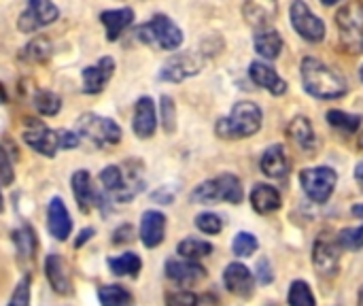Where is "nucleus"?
Wrapping results in <instances>:
<instances>
[{
    "label": "nucleus",
    "instance_id": "nucleus-15",
    "mask_svg": "<svg viewBox=\"0 0 363 306\" xmlns=\"http://www.w3.org/2000/svg\"><path fill=\"white\" fill-rule=\"evenodd\" d=\"M70 187H72V196L79 204V209L83 213H89L94 207H100L102 202V196L100 192L94 187V181H91V175L89 170H77L70 179Z\"/></svg>",
    "mask_w": 363,
    "mask_h": 306
},
{
    "label": "nucleus",
    "instance_id": "nucleus-26",
    "mask_svg": "<svg viewBox=\"0 0 363 306\" xmlns=\"http://www.w3.org/2000/svg\"><path fill=\"white\" fill-rule=\"evenodd\" d=\"M251 204L262 215L274 213L281 209V194L272 185H255L251 192Z\"/></svg>",
    "mask_w": 363,
    "mask_h": 306
},
{
    "label": "nucleus",
    "instance_id": "nucleus-33",
    "mask_svg": "<svg viewBox=\"0 0 363 306\" xmlns=\"http://www.w3.org/2000/svg\"><path fill=\"white\" fill-rule=\"evenodd\" d=\"M177 251L185 260H202V258L213 253V245L206 243V241H200V239H185V241L179 243Z\"/></svg>",
    "mask_w": 363,
    "mask_h": 306
},
{
    "label": "nucleus",
    "instance_id": "nucleus-41",
    "mask_svg": "<svg viewBox=\"0 0 363 306\" xmlns=\"http://www.w3.org/2000/svg\"><path fill=\"white\" fill-rule=\"evenodd\" d=\"M9 306H30V279L28 277H23L15 285V292L9 300Z\"/></svg>",
    "mask_w": 363,
    "mask_h": 306
},
{
    "label": "nucleus",
    "instance_id": "nucleus-37",
    "mask_svg": "<svg viewBox=\"0 0 363 306\" xmlns=\"http://www.w3.org/2000/svg\"><path fill=\"white\" fill-rule=\"evenodd\" d=\"M13 239H15V245H17L21 258H32V256H34V245H36V243H34V232H32L30 228L17 230V232L13 234Z\"/></svg>",
    "mask_w": 363,
    "mask_h": 306
},
{
    "label": "nucleus",
    "instance_id": "nucleus-45",
    "mask_svg": "<svg viewBox=\"0 0 363 306\" xmlns=\"http://www.w3.org/2000/svg\"><path fill=\"white\" fill-rule=\"evenodd\" d=\"M132 239H134V230H132L130 224H123V226H119V228L113 232V245H125V243H130Z\"/></svg>",
    "mask_w": 363,
    "mask_h": 306
},
{
    "label": "nucleus",
    "instance_id": "nucleus-18",
    "mask_svg": "<svg viewBox=\"0 0 363 306\" xmlns=\"http://www.w3.org/2000/svg\"><path fill=\"white\" fill-rule=\"evenodd\" d=\"M223 283H225L228 292L238 296V298H251L253 296L255 279L245 264H238V262L230 264L223 273Z\"/></svg>",
    "mask_w": 363,
    "mask_h": 306
},
{
    "label": "nucleus",
    "instance_id": "nucleus-53",
    "mask_svg": "<svg viewBox=\"0 0 363 306\" xmlns=\"http://www.w3.org/2000/svg\"><path fill=\"white\" fill-rule=\"evenodd\" d=\"M359 147L363 149V132H362V136H359Z\"/></svg>",
    "mask_w": 363,
    "mask_h": 306
},
{
    "label": "nucleus",
    "instance_id": "nucleus-27",
    "mask_svg": "<svg viewBox=\"0 0 363 306\" xmlns=\"http://www.w3.org/2000/svg\"><path fill=\"white\" fill-rule=\"evenodd\" d=\"M287 136L300 145L304 151H315L317 147V136H315V130H313V124L306 119V117H296L291 119V124L287 126Z\"/></svg>",
    "mask_w": 363,
    "mask_h": 306
},
{
    "label": "nucleus",
    "instance_id": "nucleus-44",
    "mask_svg": "<svg viewBox=\"0 0 363 306\" xmlns=\"http://www.w3.org/2000/svg\"><path fill=\"white\" fill-rule=\"evenodd\" d=\"M57 143H60V149H74L79 147L81 136L79 132H72V130H57Z\"/></svg>",
    "mask_w": 363,
    "mask_h": 306
},
{
    "label": "nucleus",
    "instance_id": "nucleus-21",
    "mask_svg": "<svg viewBox=\"0 0 363 306\" xmlns=\"http://www.w3.org/2000/svg\"><path fill=\"white\" fill-rule=\"evenodd\" d=\"M45 275H47V281H49L51 290L57 296H70L72 294V281H70V275H68V268H66L62 256H57V253L47 256Z\"/></svg>",
    "mask_w": 363,
    "mask_h": 306
},
{
    "label": "nucleus",
    "instance_id": "nucleus-23",
    "mask_svg": "<svg viewBox=\"0 0 363 306\" xmlns=\"http://www.w3.org/2000/svg\"><path fill=\"white\" fill-rule=\"evenodd\" d=\"M100 21L106 30V40L115 43L134 21V11L130 6L123 9H111V11H102L100 13Z\"/></svg>",
    "mask_w": 363,
    "mask_h": 306
},
{
    "label": "nucleus",
    "instance_id": "nucleus-42",
    "mask_svg": "<svg viewBox=\"0 0 363 306\" xmlns=\"http://www.w3.org/2000/svg\"><path fill=\"white\" fill-rule=\"evenodd\" d=\"M166 306H198V298L194 292L179 290V292H170L166 296Z\"/></svg>",
    "mask_w": 363,
    "mask_h": 306
},
{
    "label": "nucleus",
    "instance_id": "nucleus-13",
    "mask_svg": "<svg viewBox=\"0 0 363 306\" xmlns=\"http://www.w3.org/2000/svg\"><path fill=\"white\" fill-rule=\"evenodd\" d=\"M23 143L45 158H53L60 149L57 130H49L45 124H38V121L28 124V128L23 130Z\"/></svg>",
    "mask_w": 363,
    "mask_h": 306
},
{
    "label": "nucleus",
    "instance_id": "nucleus-43",
    "mask_svg": "<svg viewBox=\"0 0 363 306\" xmlns=\"http://www.w3.org/2000/svg\"><path fill=\"white\" fill-rule=\"evenodd\" d=\"M13 179H15V170H13L11 158L4 151V147H0V187H9Z\"/></svg>",
    "mask_w": 363,
    "mask_h": 306
},
{
    "label": "nucleus",
    "instance_id": "nucleus-28",
    "mask_svg": "<svg viewBox=\"0 0 363 306\" xmlns=\"http://www.w3.org/2000/svg\"><path fill=\"white\" fill-rule=\"evenodd\" d=\"M53 53V45L47 36L36 34L32 36V40L21 49V60L28 64H45Z\"/></svg>",
    "mask_w": 363,
    "mask_h": 306
},
{
    "label": "nucleus",
    "instance_id": "nucleus-34",
    "mask_svg": "<svg viewBox=\"0 0 363 306\" xmlns=\"http://www.w3.org/2000/svg\"><path fill=\"white\" fill-rule=\"evenodd\" d=\"M328 121L334 128H338V130H342L347 134L357 132V128L362 126V117L359 115H351V113H345V111H330L328 113Z\"/></svg>",
    "mask_w": 363,
    "mask_h": 306
},
{
    "label": "nucleus",
    "instance_id": "nucleus-10",
    "mask_svg": "<svg viewBox=\"0 0 363 306\" xmlns=\"http://www.w3.org/2000/svg\"><path fill=\"white\" fill-rule=\"evenodd\" d=\"M340 253H342V245L338 243V239H332L330 234H321L315 241V249H313V262L319 275L323 277L336 275L340 268Z\"/></svg>",
    "mask_w": 363,
    "mask_h": 306
},
{
    "label": "nucleus",
    "instance_id": "nucleus-38",
    "mask_svg": "<svg viewBox=\"0 0 363 306\" xmlns=\"http://www.w3.org/2000/svg\"><path fill=\"white\" fill-rule=\"evenodd\" d=\"M338 243L342 245V249H351V251L363 249V226L362 228L342 230V232L338 234Z\"/></svg>",
    "mask_w": 363,
    "mask_h": 306
},
{
    "label": "nucleus",
    "instance_id": "nucleus-22",
    "mask_svg": "<svg viewBox=\"0 0 363 306\" xmlns=\"http://www.w3.org/2000/svg\"><path fill=\"white\" fill-rule=\"evenodd\" d=\"M242 15L253 28H266L277 19L279 2L277 0H247L242 6Z\"/></svg>",
    "mask_w": 363,
    "mask_h": 306
},
{
    "label": "nucleus",
    "instance_id": "nucleus-46",
    "mask_svg": "<svg viewBox=\"0 0 363 306\" xmlns=\"http://www.w3.org/2000/svg\"><path fill=\"white\" fill-rule=\"evenodd\" d=\"M257 271H259V281L262 283H270L272 281V273H270V264H268V260H262L259 264H257Z\"/></svg>",
    "mask_w": 363,
    "mask_h": 306
},
{
    "label": "nucleus",
    "instance_id": "nucleus-3",
    "mask_svg": "<svg viewBox=\"0 0 363 306\" xmlns=\"http://www.w3.org/2000/svg\"><path fill=\"white\" fill-rule=\"evenodd\" d=\"M136 38L145 45H151L164 51H174L183 43V32L168 15L160 13V15H153L151 21L138 26Z\"/></svg>",
    "mask_w": 363,
    "mask_h": 306
},
{
    "label": "nucleus",
    "instance_id": "nucleus-5",
    "mask_svg": "<svg viewBox=\"0 0 363 306\" xmlns=\"http://www.w3.org/2000/svg\"><path fill=\"white\" fill-rule=\"evenodd\" d=\"M338 32H340V43L342 47L357 55L363 51V2L362 0H351L347 2L338 15H336Z\"/></svg>",
    "mask_w": 363,
    "mask_h": 306
},
{
    "label": "nucleus",
    "instance_id": "nucleus-50",
    "mask_svg": "<svg viewBox=\"0 0 363 306\" xmlns=\"http://www.w3.org/2000/svg\"><path fill=\"white\" fill-rule=\"evenodd\" d=\"M4 211V198H2V192H0V213Z\"/></svg>",
    "mask_w": 363,
    "mask_h": 306
},
{
    "label": "nucleus",
    "instance_id": "nucleus-35",
    "mask_svg": "<svg viewBox=\"0 0 363 306\" xmlns=\"http://www.w3.org/2000/svg\"><path fill=\"white\" fill-rule=\"evenodd\" d=\"M289 306H317V300L304 281H294L289 288Z\"/></svg>",
    "mask_w": 363,
    "mask_h": 306
},
{
    "label": "nucleus",
    "instance_id": "nucleus-36",
    "mask_svg": "<svg viewBox=\"0 0 363 306\" xmlns=\"http://www.w3.org/2000/svg\"><path fill=\"white\" fill-rule=\"evenodd\" d=\"M257 247H259V243H257V239H255L251 232H240V234L234 239V245H232L234 256H238V258H249V256H253V253L257 251Z\"/></svg>",
    "mask_w": 363,
    "mask_h": 306
},
{
    "label": "nucleus",
    "instance_id": "nucleus-32",
    "mask_svg": "<svg viewBox=\"0 0 363 306\" xmlns=\"http://www.w3.org/2000/svg\"><path fill=\"white\" fill-rule=\"evenodd\" d=\"M32 104L34 109L43 115V117H53L60 113L62 109V100L55 92L51 89H38L34 96H32Z\"/></svg>",
    "mask_w": 363,
    "mask_h": 306
},
{
    "label": "nucleus",
    "instance_id": "nucleus-9",
    "mask_svg": "<svg viewBox=\"0 0 363 306\" xmlns=\"http://www.w3.org/2000/svg\"><path fill=\"white\" fill-rule=\"evenodd\" d=\"M57 17L60 9L53 4V0H28L26 9L17 19V28L23 34H36L40 28L57 21Z\"/></svg>",
    "mask_w": 363,
    "mask_h": 306
},
{
    "label": "nucleus",
    "instance_id": "nucleus-20",
    "mask_svg": "<svg viewBox=\"0 0 363 306\" xmlns=\"http://www.w3.org/2000/svg\"><path fill=\"white\" fill-rule=\"evenodd\" d=\"M166 236V215L160 211H145L140 217V241L147 249H155Z\"/></svg>",
    "mask_w": 363,
    "mask_h": 306
},
{
    "label": "nucleus",
    "instance_id": "nucleus-12",
    "mask_svg": "<svg viewBox=\"0 0 363 306\" xmlns=\"http://www.w3.org/2000/svg\"><path fill=\"white\" fill-rule=\"evenodd\" d=\"M202 68V60L194 53H177L172 55L160 70V79L162 81H170V83H181L194 75H198Z\"/></svg>",
    "mask_w": 363,
    "mask_h": 306
},
{
    "label": "nucleus",
    "instance_id": "nucleus-24",
    "mask_svg": "<svg viewBox=\"0 0 363 306\" xmlns=\"http://www.w3.org/2000/svg\"><path fill=\"white\" fill-rule=\"evenodd\" d=\"M249 75H251V79L257 83V85H262V87H266L270 94H274V96H283L285 92H287V83L279 77V72L272 68V66H268V64H262V62H253L251 64V68H249Z\"/></svg>",
    "mask_w": 363,
    "mask_h": 306
},
{
    "label": "nucleus",
    "instance_id": "nucleus-16",
    "mask_svg": "<svg viewBox=\"0 0 363 306\" xmlns=\"http://www.w3.org/2000/svg\"><path fill=\"white\" fill-rule=\"evenodd\" d=\"M166 277L183 288H191L206 277V268L196 260H170L166 262Z\"/></svg>",
    "mask_w": 363,
    "mask_h": 306
},
{
    "label": "nucleus",
    "instance_id": "nucleus-17",
    "mask_svg": "<svg viewBox=\"0 0 363 306\" xmlns=\"http://www.w3.org/2000/svg\"><path fill=\"white\" fill-rule=\"evenodd\" d=\"M47 228H49V234H51L55 241H66V239H70L72 219H70V213H68L64 200L57 198V196L49 200V207H47Z\"/></svg>",
    "mask_w": 363,
    "mask_h": 306
},
{
    "label": "nucleus",
    "instance_id": "nucleus-11",
    "mask_svg": "<svg viewBox=\"0 0 363 306\" xmlns=\"http://www.w3.org/2000/svg\"><path fill=\"white\" fill-rule=\"evenodd\" d=\"M291 23H294L296 32H298L302 38L311 40V43H319V40H323V36H325V26H323V21L306 6L304 0H296V2L291 4Z\"/></svg>",
    "mask_w": 363,
    "mask_h": 306
},
{
    "label": "nucleus",
    "instance_id": "nucleus-8",
    "mask_svg": "<svg viewBox=\"0 0 363 306\" xmlns=\"http://www.w3.org/2000/svg\"><path fill=\"white\" fill-rule=\"evenodd\" d=\"M300 183L306 192V196L317 202L323 204L332 198L334 187L338 183V175L334 168L328 166H317V168H304L300 175Z\"/></svg>",
    "mask_w": 363,
    "mask_h": 306
},
{
    "label": "nucleus",
    "instance_id": "nucleus-4",
    "mask_svg": "<svg viewBox=\"0 0 363 306\" xmlns=\"http://www.w3.org/2000/svg\"><path fill=\"white\" fill-rule=\"evenodd\" d=\"M191 200L198 204H213V202H230V204H240L242 202V185L238 177L234 175H221L217 179L200 183Z\"/></svg>",
    "mask_w": 363,
    "mask_h": 306
},
{
    "label": "nucleus",
    "instance_id": "nucleus-1",
    "mask_svg": "<svg viewBox=\"0 0 363 306\" xmlns=\"http://www.w3.org/2000/svg\"><path fill=\"white\" fill-rule=\"evenodd\" d=\"M302 81L304 89L315 98L332 100L347 94V81L334 68L325 66L315 58H306L302 62Z\"/></svg>",
    "mask_w": 363,
    "mask_h": 306
},
{
    "label": "nucleus",
    "instance_id": "nucleus-25",
    "mask_svg": "<svg viewBox=\"0 0 363 306\" xmlns=\"http://www.w3.org/2000/svg\"><path fill=\"white\" fill-rule=\"evenodd\" d=\"M262 170L264 175H268L270 179H283L289 173V158L285 153V147L281 145H272L266 149V153L262 155Z\"/></svg>",
    "mask_w": 363,
    "mask_h": 306
},
{
    "label": "nucleus",
    "instance_id": "nucleus-31",
    "mask_svg": "<svg viewBox=\"0 0 363 306\" xmlns=\"http://www.w3.org/2000/svg\"><path fill=\"white\" fill-rule=\"evenodd\" d=\"M108 268L117 277H136L143 268V260L136 253H121L117 258L108 260Z\"/></svg>",
    "mask_w": 363,
    "mask_h": 306
},
{
    "label": "nucleus",
    "instance_id": "nucleus-48",
    "mask_svg": "<svg viewBox=\"0 0 363 306\" xmlns=\"http://www.w3.org/2000/svg\"><path fill=\"white\" fill-rule=\"evenodd\" d=\"M355 179H357V183L362 185V190H363V162H359V164H357V168H355Z\"/></svg>",
    "mask_w": 363,
    "mask_h": 306
},
{
    "label": "nucleus",
    "instance_id": "nucleus-7",
    "mask_svg": "<svg viewBox=\"0 0 363 306\" xmlns=\"http://www.w3.org/2000/svg\"><path fill=\"white\" fill-rule=\"evenodd\" d=\"M77 132L96 147H113L121 141V128L111 117H102L96 113L81 115L77 119Z\"/></svg>",
    "mask_w": 363,
    "mask_h": 306
},
{
    "label": "nucleus",
    "instance_id": "nucleus-39",
    "mask_svg": "<svg viewBox=\"0 0 363 306\" xmlns=\"http://www.w3.org/2000/svg\"><path fill=\"white\" fill-rule=\"evenodd\" d=\"M196 226H198V230L204 232V234H219L221 228H223V222H221V217L215 215V213H202V215L196 217Z\"/></svg>",
    "mask_w": 363,
    "mask_h": 306
},
{
    "label": "nucleus",
    "instance_id": "nucleus-30",
    "mask_svg": "<svg viewBox=\"0 0 363 306\" xmlns=\"http://www.w3.org/2000/svg\"><path fill=\"white\" fill-rule=\"evenodd\" d=\"M98 300L102 306H136L134 296L123 285H102L98 290Z\"/></svg>",
    "mask_w": 363,
    "mask_h": 306
},
{
    "label": "nucleus",
    "instance_id": "nucleus-54",
    "mask_svg": "<svg viewBox=\"0 0 363 306\" xmlns=\"http://www.w3.org/2000/svg\"><path fill=\"white\" fill-rule=\"evenodd\" d=\"M362 81H363V66H362Z\"/></svg>",
    "mask_w": 363,
    "mask_h": 306
},
{
    "label": "nucleus",
    "instance_id": "nucleus-29",
    "mask_svg": "<svg viewBox=\"0 0 363 306\" xmlns=\"http://www.w3.org/2000/svg\"><path fill=\"white\" fill-rule=\"evenodd\" d=\"M255 49L266 60H274V58L281 55L283 38H281V34L277 30H259L255 34Z\"/></svg>",
    "mask_w": 363,
    "mask_h": 306
},
{
    "label": "nucleus",
    "instance_id": "nucleus-2",
    "mask_svg": "<svg viewBox=\"0 0 363 306\" xmlns=\"http://www.w3.org/2000/svg\"><path fill=\"white\" fill-rule=\"evenodd\" d=\"M262 128V109L253 102H236L230 117L217 121L215 132L221 138H247Z\"/></svg>",
    "mask_w": 363,
    "mask_h": 306
},
{
    "label": "nucleus",
    "instance_id": "nucleus-52",
    "mask_svg": "<svg viewBox=\"0 0 363 306\" xmlns=\"http://www.w3.org/2000/svg\"><path fill=\"white\" fill-rule=\"evenodd\" d=\"M359 306H363V290H362V294H359Z\"/></svg>",
    "mask_w": 363,
    "mask_h": 306
},
{
    "label": "nucleus",
    "instance_id": "nucleus-6",
    "mask_svg": "<svg viewBox=\"0 0 363 306\" xmlns=\"http://www.w3.org/2000/svg\"><path fill=\"white\" fill-rule=\"evenodd\" d=\"M100 183L104 187V194L117 202H128L143 190V179L138 177L136 170L125 173L121 166L115 164L106 166L100 173Z\"/></svg>",
    "mask_w": 363,
    "mask_h": 306
},
{
    "label": "nucleus",
    "instance_id": "nucleus-49",
    "mask_svg": "<svg viewBox=\"0 0 363 306\" xmlns=\"http://www.w3.org/2000/svg\"><path fill=\"white\" fill-rule=\"evenodd\" d=\"M353 215L363 219V204H355V207H353Z\"/></svg>",
    "mask_w": 363,
    "mask_h": 306
},
{
    "label": "nucleus",
    "instance_id": "nucleus-47",
    "mask_svg": "<svg viewBox=\"0 0 363 306\" xmlns=\"http://www.w3.org/2000/svg\"><path fill=\"white\" fill-rule=\"evenodd\" d=\"M94 234H96V230H94V228H85V230H81V232H79V239L74 241V247L79 249V247H81V245H85Z\"/></svg>",
    "mask_w": 363,
    "mask_h": 306
},
{
    "label": "nucleus",
    "instance_id": "nucleus-51",
    "mask_svg": "<svg viewBox=\"0 0 363 306\" xmlns=\"http://www.w3.org/2000/svg\"><path fill=\"white\" fill-rule=\"evenodd\" d=\"M323 4H334V2H338V0H321Z\"/></svg>",
    "mask_w": 363,
    "mask_h": 306
},
{
    "label": "nucleus",
    "instance_id": "nucleus-14",
    "mask_svg": "<svg viewBox=\"0 0 363 306\" xmlns=\"http://www.w3.org/2000/svg\"><path fill=\"white\" fill-rule=\"evenodd\" d=\"M113 72H115V60H113L111 55H104V58H100L96 64L85 66L83 72H81L83 92L89 94V96L100 94V92L106 87V83L111 81Z\"/></svg>",
    "mask_w": 363,
    "mask_h": 306
},
{
    "label": "nucleus",
    "instance_id": "nucleus-19",
    "mask_svg": "<svg viewBox=\"0 0 363 306\" xmlns=\"http://www.w3.org/2000/svg\"><path fill=\"white\" fill-rule=\"evenodd\" d=\"M132 130L138 138H151L157 130V115H155V104L149 96L138 98L134 106V119H132Z\"/></svg>",
    "mask_w": 363,
    "mask_h": 306
},
{
    "label": "nucleus",
    "instance_id": "nucleus-40",
    "mask_svg": "<svg viewBox=\"0 0 363 306\" xmlns=\"http://www.w3.org/2000/svg\"><path fill=\"white\" fill-rule=\"evenodd\" d=\"M162 126L168 134H172L177 128V109L170 96H162Z\"/></svg>",
    "mask_w": 363,
    "mask_h": 306
}]
</instances>
